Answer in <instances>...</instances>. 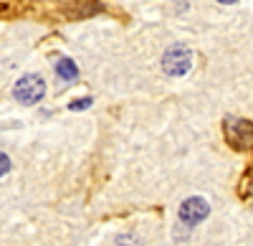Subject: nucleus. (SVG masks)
<instances>
[{"label": "nucleus", "instance_id": "obj_3", "mask_svg": "<svg viewBox=\"0 0 253 246\" xmlns=\"http://www.w3.org/2000/svg\"><path fill=\"white\" fill-rule=\"evenodd\" d=\"M190 66H193V53L185 46H172L162 56V69L170 76H185L190 71Z\"/></svg>", "mask_w": 253, "mask_h": 246}, {"label": "nucleus", "instance_id": "obj_8", "mask_svg": "<svg viewBox=\"0 0 253 246\" xmlns=\"http://www.w3.org/2000/svg\"><path fill=\"white\" fill-rule=\"evenodd\" d=\"M8 170H10V157L5 152H0V178H3Z\"/></svg>", "mask_w": 253, "mask_h": 246}, {"label": "nucleus", "instance_id": "obj_4", "mask_svg": "<svg viewBox=\"0 0 253 246\" xmlns=\"http://www.w3.org/2000/svg\"><path fill=\"white\" fill-rule=\"evenodd\" d=\"M208 213H210L208 200H203V198H198V196L182 200V206H180V218L187 223V226H195V223L205 221Z\"/></svg>", "mask_w": 253, "mask_h": 246}, {"label": "nucleus", "instance_id": "obj_7", "mask_svg": "<svg viewBox=\"0 0 253 246\" xmlns=\"http://www.w3.org/2000/svg\"><path fill=\"white\" fill-rule=\"evenodd\" d=\"M117 246H142V244H139V239H134V236H119V239H117Z\"/></svg>", "mask_w": 253, "mask_h": 246}, {"label": "nucleus", "instance_id": "obj_5", "mask_svg": "<svg viewBox=\"0 0 253 246\" xmlns=\"http://www.w3.org/2000/svg\"><path fill=\"white\" fill-rule=\"evenodd\" d=\"M56 74H58V79H63V81H74L76 76H79V69H76V64L71 58H61L58 64H56Z\"/></svg>", "mask_w": 253, "mask_h": 246}, {"label": "nucleus", "instance_id": "obj_10", "mask_svg": "<svg viewBox=\"0 0 253 246\" xmlns=\"http://www.w3.org/2000/svg\"><path fill=\"white\" fill-rule=\"evenodd\" d=\"M218 3H223V5H230V3H236V0H218Z\"/></svg>", "mask_w": 253, "mask_h": 246}, {"label": "nucleus", "instance_id": "obj_6", "mask_svg": "<svg viewBox=\"0 0 253 246\" xmlns=\"http://www.w3.org/2000/svg\"><path fill=\"white\" fill-rule=\"evenodd\" d=\"M86 107H91V99H89V97H84V99L71 101V104H69V109H74V112H79V109H86Z\"/></svg>", "mask_w": 253, "mask_h": 246}, {"label": "nucleus", "instance_id": "obj_9", "mask_svg": "<svg viewBox=\"0 0 253 246\" xmlns=\"http://www.w3.org/2000/svg\"><path fill=\"white\" fill-rule=\"evenodd\" d=\"M241 196L246 198V196H251V170L243 175V186H241Z\"/></svg>", "mask_w": 253, "mask_h": 246}, {"label": "nucleus", "instance_id": "obj_2", "mask_svg": "<svg viewBox=\"0 0 253 246\" xmlns=\"http://www.w3.org/2000/svg\"><path fill=\"white\" fill-rule=\"evenodd\" d=\"M223 127H225V140L236 150H251V145H253V125L248 119L228 117Z\"/></svg>", "mask_w": 253, "mask_h": 246}, {"label": "nucleus", "instance_id": "obj_1", "mask_svg": "<svg viewBox=\"0 0 253 246\" xmlns=\"http://www.w3.org/2000/svg\"><path fill=\"white\" fill-rule=\"evenodd\" d=\"M13 94H15V99L20 101V104H26V107L38 104V101L46 97V81L38 74H26V76H20L15 81Z\"/></svg>", "mask_w": 253, "mask_h": 246}]
</instances>
